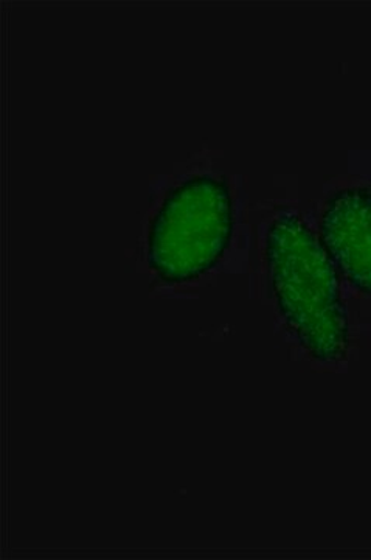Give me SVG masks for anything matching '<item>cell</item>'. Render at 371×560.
<instances>
[{"instance_id":"1","label":"cell","mask_w":371,"mask_h":560,"mask_svg":"<svg viewBox=\"0 0 371 560\" xmlns=\"http://www.w3.org/2000/svg\"><path fill=\"white\" fill-rule=\"evenodd\" d=\"M266 259L278 311L301 348L323 363L344 360L348 312L321 237L296 212H282L267 232Z\"/></svg>"},{"instance_id":"2","label":"cell","mask_w":371,"mask_h":560,"mask_svg":"<svg viewBox=\"0 0 371 560\" xmlns=\"http://www.w3.org/2000/svg\"><path fill=\"white\" fill-rule=\"evenodd\" d=\"M234 234L226 180L194 176L167 195L148 234V265L167 283L201 278L223 259Z\"/></svg>"},{"instance_id":"3","label":"cell","mask_w":371,"mask_h":560,"mask_svg":"<svg viewBox=\"0 0 371 560\" xmlns=\"http://www.w3.org/2000/svg\"><path fill=\"white\" fill-rule=\"evenodd\" d=\"M321 242L337 272L371 298V184L336 191L326 201Z\"/></svg>"}]
</instances>
